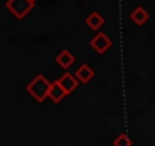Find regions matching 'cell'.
<instances>
[{
  "label": "cell",
  "instance_id": "cell-1",
  "mask_svg": "<svg viewBox=\"0 0 155 146\" xmlns=\"http://www.w3.org/2000/svg\"><path fill=\"white\" fill-rule=\"evenodd\" d=\"M50 87H52V82L44 76V75H37L28 85H26V91L38 102H44L46 98H49V91H50Z\"/></svg>",
  "mask_w": 155,
  "mask_h": 146
},
{
  "label": "cell",
  "instance_id": "cell-2",
  "mask_svg": "<svg viewBox=\"0 0 155 146\" xmlns=\"http://www.w3.org/2000/svg\"><path fill=\"white\" fill-rule=\"evenodd\" d=\"M6 9L18 20H23L35 6V0H6Z\"/></svg>",
  "mask_w": 155,
  "mask_h": 146
},
{
  "label": "cell",
  "instance_id": "cell-3",
  "mask_svg": "<svg viewBox=\"0 0 155 146\" xmlns=\"http://www.w3.org/2000/svg\"><path fill=\"white\" fill-rule=\"evenodd\" d=\"M90 46H91V49H93L96 53L104 55V53L113 46V41H111V38H110L105 32H97V34L90 40Z\"/></svg>",
  "mask_w": 155,
  "mask_h": 146
},
{
  "label": "cell",
  "instance_id": "cell-4",
  "mask_svg": "<svg viewBox=\"0 0 155 146\" xmlns=\"http://www.w3.org/2000/svg\"><path fill=\"white\" fill-rule=\"evenodd\" d=\"M58 81H59V84L62 85V88L67 91V95L73 93V91L78 88V85H79V81H78V78H76L74 75H71V73H64V75H62Z\"/></svg>",
  "mask_w": 155,
  "mask_h": 146
},
{
  "label": "cell",
  "instance_id": "cell-5",
  "mask_svg": "<svg viewBox=\"0 0 155 146\" xmlns=\"http://www.w3.org/2000/svg\"><path fill=\"white\" fill-rule=\"evenodd\" d=\"M74 76L78 78V81L82 84H88L93 78H94V70L88 65V64H82L78 67V70L74 71Z\"/></svg>",
  "mask_w": 155,
  "mask_h": 146
},
{
  "label": "cell",
  "instance_id": "cell-6",
  "mask_svg": "<svg viewBox=\"0 0 155 146\" xmlns=\"http://www.w3.org/2000/svg\"><path fill=\"white\" fill-rule=\"evenodd\" d=\"M55 61H56V64H58V65H61L62 68H65V70H67L68 67H71V65H73V62H74V55H73L70 50L64 49V50H61V52L56 55Z\"/></svg>",
  "mask_w": 155,
  "mask_h": 146
},
{
  "label": "cell",
  "instance_id": "cell-7",
  "mask_svg": "<svg viewBox=\"0 0 155 146\" xmlns=\"http://www.w3.org/2000/svg\"><path fill=\"white\" fill-rule=\"evenodd\" d=\"M67 96V91L62 88V85L59 84V81H53L52 82V87H50V91H49V98L55 102V104H59L64 98Z\"/></svg>",
  "mask_w": 155,
  "mask_h": 146
},
{
  "label": "cell",
  "instance_id": "cell-8",
  "mask_svg": "<svg viewBox=\"0 0 155 146\" xmlns=\"http://www.w3.org/2000/svg\"><path fill=\"white\" fill-rule=\"evenodd\" d=\"M129 18L134 22V25H137V26H143V25L149 20V12H147L143 6H137V8L129 14Z\"/></svg>",
  "mask_w": 155,
  "mask_h": 146
},
{
  "label": "cell",
  "instance_id": "cell-9",
  "mask_svg": "<svg viewBox=\"0 0 155 146\" xmlns=\"http://www.w3.org/2000/svg\"><path fill=\"white\" fill-rule=\"evenodd\" d=\"M85 23L88 25V28H90L91 31H99V29L104 26L105 18H104L99 12H91V14H88V15H87Z\"/></svg>",
  "mask_w": 155,
  "mask_h": 146
},
{
  "label": "cell",
  "instance_id": "cell-10",
  "mask_svg": "<svg viewBox=\"0 0 155 146\" xmlns=\"http://www.w3.org/2000/svg\"><path fill=\"white\" fill-rule=\"evenodd\" d=\"M113 146H132V140L128 134H119L113 140Z\"/></svg>",
  "mask_w": 155,
  "mask_h": 146
},
{
  "label": "cell",
  "instance_id": "cell-11",
  "mask_svg": "<svg viewBox=\"0 0 155 146\" xmlns=\"http://www.w3.org/2000/svg\"><path fill=\"white\" fill-rule=\"evenodd\" d=\"M35 2H37V0H35Z\"/></svg>",
  "mask_w": 155,
  "mask_h": 146
}]
</instances>
